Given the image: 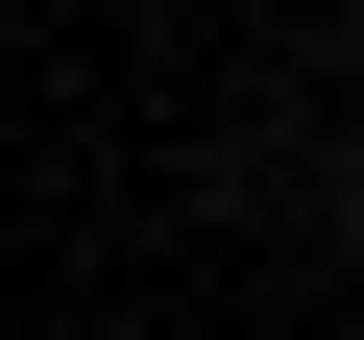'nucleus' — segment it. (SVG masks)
Returning a JSON list of instances; mask_svg holds the SVG:
<instances>
[{"mask_svg":"<svg viewBox=\"0 0 364 340\" xmlns=\"http://www.w3.org/2000/svg\"><path fill=\"white\" fill-rule=\"evenodd\" d=\"M340 243H364V219H340Z\"/></svg>","mask_w":364,"mask_h":340,"instance_id":"obj_1","label":"nucleus"}]
</instances>
